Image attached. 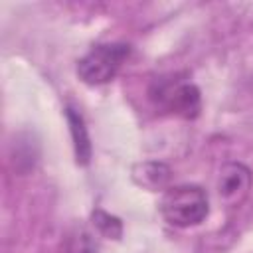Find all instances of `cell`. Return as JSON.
Segmentation results:
<instances>
[{
	"instance_id": "obj_4",
	"label": "cell",
	"mask_w": 253,
	"mask_h": 253,
	"mask_svg": "<svg viewBox=\"0 0 253 253\" xmlns=\"http://www.w3.org/2000/svg\"><path fill=\"white\" fill-rule=\"evenodd\" d=\"M251 188V170L241 162H227L217 174V196L225 206H239Z\"/></svg>"
},
{
	"instance_id": "obj_5",
	"label": "cell",
	"mask_w": 253,
	"mask_h": 253,
	"mask_svg": "<svg viewBox=\"0 0 253 253\" xmlns=\"http://www.w3.org/2000/svg\"><path fill=\"white\" fill-rule=\"evenodd\" d=\"M65 117H67V125H69V130H71L77 164H83L85 166L91 160V140H89V132H87L85 121H83L81 113H77L71 107L65 109Z\"/></svg>"
},
{
	"instance_id": "obj_3",
	"label": "cell",
	"mask_w": 253,
	"mask_h": 253,
	"mask_svg": "<svg viewBox=\"0 0 253 253\" xmlns=\"http://www.w3.org/2000/svg\"><path fill=\"white\" fill-rule=\"evenodd\" d=\"M150 99L156 101L162 109L182 117V119H196L202 111V97L200 89L188 81H172V79H158L150 87Z\"/></svg>"
},
{
	"instance_id": "obj_7",
	"label": "cell",
	"mask_w": 253,
	"mask_h": 253,
	"mask_svg": "<svg viewBox=\"0 0 253 253\" xmlns=\"http://www.w3.org/2000/svg\"><path fill=\"white\" fill-rule=\"evenodd\" d=\"M93 225L99 229V233H103L105 237H113L119 239L123 235V223L119 217L103 211V210H95L93 211Z\"/></svg>"
},
{
	"instance_id": "obj_8",
	"label": "cell",
	"mask_w": 253,
	"mask_h": 253,
	"mask_svg": "<svg viewBox=\"0 0 253 253\" xmlns=\"http://www.w3.org/2000/svg\"><path fill=\"white\" fill-rule=\"evenodd\" d=\"M69 253H97V243L93 235L85 229H79L69 239Z\"/></svg>"
},
{
	"instance_id": "obj_2",
	"label": "cell",
	"mask_w": 253,
	"mask_h": 253,
	"mask_svg": "<svg viewBox=\"0 0 253 253\" xmlns=\"http://www.w3.org/2000/svg\"><path fill=\"white\" fill-rule=\"evenodd\" d=\"M128 53L130 47L126 43H99L79 59L77 75L87 85H103L119 73Z\"/></svg>"
},
{
	"instance_id": "obj_6",
	"label": "cell",
	"mask_w": 253,
	"mask_h": 253,
	"mask_svg": "<svg viewBox=\"0 0 253 253\" xmlns=\"http://www.w3.org/2000/svg\"><path fill=\"white\" fill-rule=\"evenodd\" d=\"M132 178L146 190H160L170 180V168L162 162H140L132 168Z\"/></svg>"
},
{
	"instance_id": "obj_1",
	"label": "cell",
	"mask_w": 253,
	"mask_h": 253,
	"mask_svg": "<svg viewBox=\"0 0 253 253\" xmlns=\"http://www.w3.org/2000/svg\"><path fill=\"white\" fill-rule=\"evenodd\" d=\"M160 211L174 227H194L208 217V194L194 184L172 186L160 200Z\"/></svg>"
}]
</instances>
